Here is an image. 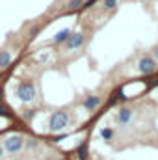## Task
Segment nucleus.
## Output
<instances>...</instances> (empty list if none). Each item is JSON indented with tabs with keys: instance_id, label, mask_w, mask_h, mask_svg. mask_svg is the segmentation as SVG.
I'll list each match as a JSON object with an SVG mask.
<instances>
[{
	"instance_id": "nucleus-1",
	"label": "nucleus",
	"mask_w": 158,
	"mask_h": 160,
	"mask_svg": "<svg viewBox=\"0 0 158 160\" xmlns=\"http://www.w3.org/2000/svg\"><path fill=\"white\" fill-rule=\"evenodd\" d=\"M67 125H69V114H67L65 110H58V112H54V114L50 116V119H48V130H50V132H60V130H63Z\"/></svg>"
},
{
	"instance_id": "nucleus-2",
	"label": "nucleus",
	"mask_w": 158,
	"mask_h": 160,
	"mask_svg": "<svg viewBox=\"0 0 158 160\" xmlns=\"http://www.w3.org/2000/svg\"><path fill=\"white\" fill-rule=\"evenodd\" d=\"M17 97H19V101H22V102L34 101V99H36V86H34V82H30V80L21 82V84L17 86Z\"/></svg>"
},
{
	"instance_id": "nucleus-3",
	"label": "nucleus",
	"mask_w": 158,
	"mask_h": 160,
	"mask_svg": "<svg viewBox=\"0 0 158 160\" xmlns=\"http://www.w3.org/2000/svg\"><path fill=\"white\" fill-rule=\"evenodd\" d=\"M4 149L7 151V153H11V155H15V153H19L22 147H24V138L21 136V134H11V136H7L6 140H4Z\"/></svg>"
},
{
	"instance_id": "nucleus-4",
	"label": "nucleus",
	"mask_w": 158,
	"mask_h": 160,
	"mask_svg": "<svg viewBox=\"0 0 158 160\" xmlns=\"http://www.w3.org/2000/svg\"><path fill=\"white\" fill-rule=\"evenodd\" d=\"M138 69H140L141 75H153V73L156 71V62H155V58L143 56V58L140 60V63H138Z\"/></svg>"
},
{
	"instance_id": "nucleus-5",
	"label": "nucleus",
	"mask_w": 158,
	"mask_h": 160,
	"mask_svg": "<svg viewBox=\"0 0 158 160\" xmlns=\"http://www.w3.org/2000/svg\"><path fill=\"white\" fill-rule=\"evenodd\" d=\"M116 119H117L119 125H128V121L132 119V110H130V108H126V106L119 108V110H117V116H116Z\"/></svg>"
},
{
	"instance_id": "nucleus-6",
	"label": "nucleus",
	"mask_w": 158,
	"mask_h": 160,
	"mask_svg": "<svg viewBox=\"0 0 158 160\" xmlns=\"http://www.w3.org/2000/svg\"><path fill=\"white\" fill-rule=\"evenodd\" d=\"M84 45V36L82 34H71L69 39L65 41V47L71 50V48H80Z\"/></svg>"
},
{
	"instance_id": "nucleus-7",
	"label": "nucleus",
	"mask_w": 158,
	"mask_h": 160,
	"mask_svg": "<svg viewBox=\"0 0 158 160\" xmlns=\"http://www.w3.org/2000/svg\"><path fill=\"white\" fill-rule=\"evenodd\" d=\"M99 104H101V97H97V95H89V97L82 102V106H84L86 110H95Z\"/></svg>"
},
{
	"instance_id": "nucleus-8",
	"label": "nucleus",
	"mask_w": 158,
	"mask_h": 160,
	"mask_svg": "<svg viewBox=\"0 0 158 160\" xmlns=\"http://www.w3.org/2000/svg\"><path fill=\"white\" fill-rule=\"evenodd\" d=\"M9 63H11V54L7 50H0V69L7 67Z\"/></svg>"
},
{
	"instance_id": "nucleus-9",
	"label": "nucleus",
	"mask_w": 158,
	"mask_h": 160,
	"mask_svg": "<svg viewBox=\"0 0 158 160\" xmlns=\"http://www.w3.org/2000/svg\"><path fill=\"white\" fill-rule=\"evenodd\" d=\"M69 36H71V30L65 28V30H62V32H58V34L54 36V41H56V43H65V41L69 39Z\"/></svg>"
},
{
	"instance_id": "nucleus-10",
	"label": "nucleus",
	"mask_w": 158,
	"mask_h": 160,
	"mask_svg": "<svg viewBox=\"0 0 158 160\" xmlns=\"http://www.w3.org/2000/svg\"><path fill=\"white\" fill-rule=\"evenodd\" d=\"M101 138H102V140H112V138H114V130L108 128V127H106V128H101Z\"/></svg>"
},
{
	"instance_id": "nucleus-11",
	"label": "nucleus",
	"mask_w": 158,
	"mask_h": 160,
	"mask_svg": "<svg viewBox=\"0 0 158 160\" xmlns=\"http://www.w3.org/2000/svg\"><path fill=\"white\" fill-rule=\"evenodd\" d=\"M78 158L80 160H87V143H82L78 147Z\"/></svg>"
},
{
	"instance_id": "nucleus-12",
	"label": "nucleus",
	"mask_w": 158,
	"mask_h": 160,
	"mask_svg": "<svg viewBox=\"0 0 158 160\" xmlns=\"http://www.w3.org/2000/svg\"><path fill=\"white\" fill-rule=\"evenodd\" d=\"M26 147H28V149H36V147H37V140H34V138H30V140L26 142Z\"/></svg>"
},
{
	"instance_id": "nucleus-13",
	"label": "nucleus",
	"mask_w": 158,
	"mask_h": 160,
	"mask_svg": "<svg viewBox=\"0 0 158 160\" xmlns=\"http://www.w3.org/2000/svg\"><path fill=\"white\" fill-rule=\"evenodd\" d=\"M104 6H106L108 9H114V8L117 6V0H104Z\"/></svg>"
},
{
	"instance_id": "nucleus-14",
	"label": "nucleus",
	"mask_w": 158,
	"mask_h": 160,
	"mask_svg": "<svg viewBox=\"0 0 158 160\" xmlns=\"http://www.w3.org/2000/svg\"><path fill=\"white\" fill-rule=\"evenodd\" d=\"M80 4H82V0H71V2H69V6H71L73 9H75V8H78Z\"/></svg>"
},
{
	"instance_id": "nucleus-15",
	"label": "nucleus",
	"mask_w": 158,
	"mask_h": 160,
	"mask_svg": "<svg viewBox=\"0 0 158 160\" xmlns=\"http://www.w3.org/2000/svg\"><path fill=\"white\" fill-rule=\"evenodd\" d=\"M95 2H97V0H87V2H84V6H82V8H84V9H87V8H91Z\"/></svg>"
},
{
	"instance_id": "nucleus-16",
	"label": "nucleus",
	"mask_w": 158,
	"mask_h": 160,
	"mask_svg": "<svg viewBox=\"0 0 158 160\" xmlns=\"http://www.w3.org/2000/svg\"><path fill=\"white\" fill-rule=\"evenodd\" d=\"M0 116H9V112H7L6 106H2V104H0Z\"/></svg>"
},
{
	"instance_id": "nucleus-17",
	"label": "nucleus",
	"mask_w": 158,
	"mask_h": 160,
	"mask_svg": "<svg viewBox=\"0 0 158 160\" xmlns=\"http://www.w3.org/2000/svg\"><path fill=\"white\" fill-rule=\"evenodd\" d=\"M4 153H6V149H4V145H2V143H0V158H2V157H4Z\"/></svg>"
},
{
	"instance_id": "nucleus-18",
	"label": "nucleus",
	"mask_w": 158,
	"mask_h": 160,
	"mask_svg": "<svg viewBox=\"0 0 158 160\" xmlns=\"http://www.w3.org/2000/svg\"><path fill=\"white\" fill-rule=\"evenodd\" d=\"M155 56H158V47L155 48Z\"/></svg>"
},
{
	"instance_id": "nucleus-19",
	"label": "nucleus",
	"mask_w": 158,
	"mask_h": 160,
	"mask_svg": "<svg viewBox=\"0 0 158 160\" xmlns=\"http://www.w3.org/2000/svg\"><path fill=\"white\" fill-rule=\"evenodd\" d=\"M54 160H67V158H54Z\"/></svg>"
}]
</instances>
